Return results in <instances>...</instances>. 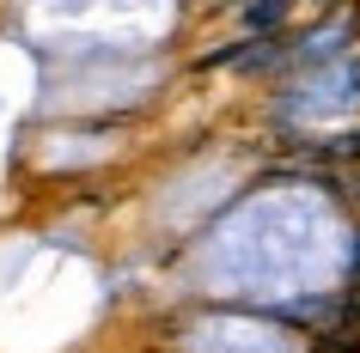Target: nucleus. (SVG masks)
Returning a JSON list of instances; mask_svg holds the SVG:
<instances>
[{"label":"nucleus","mask_w":360,"mask_h":353,"mask_svg":"<svg viewBox=\"0 0 360 353\" xmlns=\"http://www.w3.org/2000/svg\"><path fill=\"white\" fill-rule=\"evenodd\" d=\"M336 268L330 250H318V225L311 207H250L245 220H232L214 238L208 274L220 286H305Z\"/></svg>","instance_id":"f257e3e1"},{"label":"nucleus","mask_w":360,"mask_h":353,"mask_svg":"<svg viewBox=\"0 0 360 353\" xmlns=\"http://www.w3.org/2000/svg\"><path fill=\"white\" fill-rule=\"evenodd\" d=\"M354 104H360V74L354 67H318V79H300V86L281 98V110L293 116V122L330 116V110H354Z\"/></svg>","instance_id":"f03ea898"},{"label":"nucleus","mask_w":360,"mask_h":353,"mask_svg":"<svg viewBox=\"0 0 360 353\" xmlns=\"http://www.w3.org/2000/svg\"><path fill=\"white\" fill-rule=\"evenodd\" d=\"M281 19H287V0H275V6H250V13H245L250 31H269V25H281Z\"/></svg>","instance_id":"7ed1b4c3"}]
</instances>
